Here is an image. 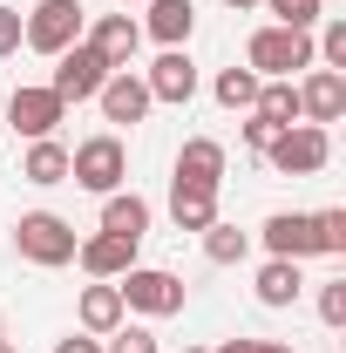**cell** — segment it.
Returning a JSON list of instances; mask_svg holds the SVG:
<instances>
[{"label":"cell","instance_id":"ffe728a7","mask_svg":"<svg viewBox=\"0 0 346 353\" xmlns=\"http://www.w3.org/2000/svg\"><path fill=\"white\" fill-rule=\"evenodd\" d=\"M21 183H34V190H54V183H68V143H61V136H41V143H28V157H21Z\"/></svg>","mask_w":346,"mask_h":353},{"label":"cell","instance_id":"52a82bcc","mask_svg":"<svg viewBox=\"0 0 346 353\" xmlns=\"http://www.w3.org/2000/svg\"><path fill=\"white\" fill-rule=\"evenodd\" d=\"M61 123H68V102L48 82H21L7 95V130L21 136V143H41V136H54Z\"/></svg>","mask_w":346,"mask_h":353},{"label":"cell","instance_id":"ac0fdd59","mask_svg":"<svg viewBox=\"0 0 346 353\" xmlns=\"http://www.w3.org/2000/svg\"><path fill=\"white\" fill-rule=\"evenodd\" d=\"M150 197H136V190H109L102 197V231H116V238H130V245H143L150 238Z\"/></svg>","mask_w":346,"mask_h":353},{"label":"cell","instance_id":"e0dca14e","mask_svg":"<svg viewBox=\"0 0 346 353\" xmlns=\"http://www.w3.org/2000/svg\"><path fill=\"white\" fill-rule=\"evenodd\" d=\"M75 265H82L88 279H123V272L136 265V245L116 238V231H88L82 245H75Z\"/></svg>","mask_w":346,"mask_h":353},{"label":"cell","instance_id":"484cf974","mask_svg":"<svg viewBox=\"0 0 346 353\" xmlns=\"http://www.w3.org/2000/svg\"><path fill=\"white\" fill-rule=\"evenodd\" d=\"M312 231H319V252L326 259H346V211L333 204V211H312Z\"/></svg>","mask_w":346,"mask_h":353},{"label":"cell","instance_id":"cb8c5ba5","mask_svg":"<svg viewBox=\"0 0 346 353\" xmlns=\"http://www.w3.org/2000/svg\"><path fill=\"white\" fill-rule=\"evenodd\" d=\"M211 95H217V109H245V116H252V102H258V75H252V68H217Z\"/></svg>","mask_w":346,"mask_h":353},{"label":"cell","instance_id":"1f68e13d","mask_svg":"<svg viewBox=\"0 0 346 353\" xmlns=\"http://www.w3.org/2000/svg\"><path fill=\"white\" fill-rule=\"evenodd\" d=\"M54 353H102L95 333H68V340H54Z\"/></svg>","mask_w":346,"mask_h":353},{"label":"cell","instance_id":"3957f363","mask_svg":"<svg viewBox=\"0 0 346 353\" xmlns=\"http://www.w3.org/2000/svg\"><path fill=\"white\" fill-rule=\"evenodd\" d=\"M68 183H82L88 197L123 190V183H130V150H123V136H116V130L82 136V143L68 150Z\"/></svg>","mask_w":346,"mask_h":353},{"label":"cell","instance_id":"44dd1931","mask_svg":"<svg viewBox=\"0 0 346 353\" xmlns=\"http://www.w3.org/2000/svg\"><path fill=\"white\" fill-rule=\"evenodd\" d=\"M170 224H176V231H204V224H217V190H204V183H176V176H170Z\"/></svg>","mask_w":346,"mask_h":353},{"label":"cell","instance_id":"8fae6325","mask_svg":"<svg viewBox=\"0 0 346 353\" xmlns=\"http://www.w3.org/2000/svg\"><path fill=\"white\" fill-rule=\"evenodd\" d=\"M95 109H102V123H143L156 102H150V88H143V68H116L109 82L95 88Z\"/></svg>","mask_w":346,"mask_h":353},{"label":"cell","instance_id":"ba28073f","mask_svg":"<svg viewBox=\"0 0 346 353\" xmlns=\"http://www.w3.org/2000/svg\"><path fill=\"white\" fill-rule=\"evenodd\" d=\"M109 75H116V68H109V61H102L88 41H75V48H61V54H54V75H48V88H54L61 102H95V88L109 82Z\"/></svg>","mask_w":346,"mask_h":353},{"label":"cell","instance_id":"277c9868","mask_svg":"<svg viewBox=\"0 0 346 353\" xmlns=\"http://www.w3.org/2000/svg\"><path fill=\"white\" fill-rule=\"evenodd\" d=\"M88 28L82 0H34V14H21V48H34V54H61V48H75Z\"/></svg>","mask_w":346,"mask_h":353},{"label":"cell","instance_id":"f546056e","mask_svg":"<svg viewBox=\"0 0 346 353\" xmlns=\"http://www.w3.org/2000/svg\"><path fill=\"white\" fill-rule=\"evenodd\" d=\"M211 353H292L285 340H224V347H211Z\"/></svg>","mask_w":346,"mask_h":353},{"label":"cell","instance_id":"5bb4252c","mask_svg":"<svg viewBox=\"0 0 346 353\" xmlns=\"http://www.w3.org/2000/svg\"><path fill=\"white\" fill-rule=\"evenodd\" d=\"M224 170H231V150H224L217 136H183V150H176V183L224 190Z\"/></svg>","mask_w":346,"mask_h":353},{"label":"cell","instance_id":"d6a6232c","mask_svg":"<svg viewBox=\"0 0 346 353\" xmlns=\"http://www.w3.org/2000/svg\"><path fill=\"white\" fill-rule=\"evenodd\" d=\"M224 7H231V14H252V7H258V0H224Z\"/></svg>","mask_w":346,"mask_h":353},{"label":"cell","instance_id":"4dcf8cb0","mask_svg":"<svg viewBox=\"0 0 346 353\" xmlns=\"http://www.w3.org/2000/svg\"><path fill=\"white\" fill-rule=\"evenodd\" d=\"M272 136H278V130H272L265 116H252V123H245V150H258V157H265V143H272Z\"/></svg>","mask_w":346,"mask_h":353},{"label":"cell","instance_id":"4316f807","mask_svg":"<svg viewBox=\"0 0 346 353\" xmlns=\"http://www.w3.org/2000/svg\"><path fill=\"white\" fill-rule=\"evenodd\" d=\"M102 353H156V333H150V326H130V319H123V326H116V333L102 340Z\"/></svg>","mask_w":346,"mask_h":353},{"label":"cell","instance_id":"836d02e7","mask_svg":"<svg viewBox=\"0 0 346 353\" xmlns=\"http://www.w3.org/2000/svg\"><path fill=\"white\" fill-rule=\"evenodd\" d=\"M0 353H14V340H7V333H0Z\"/></svg>","mask_w":346,"mask_h":353},{"label":"cell","instance_id":"30bf717a","mask_svg":"<svg viewBox=\"0 0 346 353\" xmlns=\"http://www.w3.org/2000/svg\"><path fill=\"white\" fill-rule=\"evenodd\" d=\"M143 88H150V102L183 109V102L197 95V61H190V48H163V54L143 68Z\"/></svg>","mask_w":346,"mask_h":353},{"label":"cell","instance_id":"4fadbf2b","mask_svg":"<svg viewBox=\"0 0 346 353\" xmlns=\"http://www.w3.org/2000/svg\"><path fill=\"white\" fill-rule=\"evenodd\" d=\"M265 252H272V259H319V231H312V211H272V218H265Z\"/></svg>","mask_w":346,"mask_h":353},{"label":"cell","instance_id":"7402d4cb","mask_svg":"<svg viewBox=\"0 0 346 353\" xmlns=\"http://www.w3.org/2000/svg\"><path fill=\"white\" fill-rule=\"evenodd\" d=\"M197 238H204V259L211 265H245L252 259V231H238V224H204V231H197Z\"/></svg>","mask_w":346,"mask_h":353},{"label":"cell","instance_id":"9c48e42d","mask_svg":"<svg viewBox=\"0 0 346 353\" xmlns=\"http://www.w3.org/2000/svg\"><path fill=\"white\" fill-rule=\"evenodd\" d=\"M292 88H299V123L333 130V123L346 116V75H340V68H305Z\"/></svg>","mask_w":346,"mask_h":353},{"label":"cell","instance_id":"d4e9b609","mask_svg":"<svg viewBox=\"0 0 346 353\" xmlns=\"http://www.w3.org/2000/svg\"><path fill=\"white\" fill-rule=\"evenodd\" d=\"M258 7L278 21V28H299V34H312V28L326 21V0H258Z\"/></svg>","mask_w":346,"mask_h":353},{"label":"cell","instance_id":"603a6c76","mask_svg":"<svg viewBox=\"0 0 346 353\" xmlns=\"http://www.w3.org/2000/svg\"><path fill=\"white\" fill-rule=\"evenodd\" d=\"M252 116H265L272 130H292V123H299V88H292V82H258Z\"/></svg>","mask_w":346,"mask_h":353},{"label":"cell","instance_id":"6da1fadb","mask_svg":"<svg viewBox=\"0 0 346 353\" xmlns=\"http://www.w3.org/2000/svg\"><path fill=\"white\" fill-rule=\"evenodd\" d=\"M245 68L258 75V82H299L305 68H319V54H312V34L299 28H258L252 41H245Z\"/></svg>","mask_w":346,"mask_h":353},{"label":"cell","instance_id":"83f0119b","mask_svg":"<svg viewBox=\"0 0 346 353\" xmlns=\"http://www.w3.org/2000/svg\"><path fill=\"white\" fill-rule=\"evenodd\" d=\"M319 319H326L333 333L346 326V279H326V285H319Z\"/></svg>","mask_w":346,"mask_h":353},{"label":"cell","instance_id":"7a4b0ae2","mask_svg":"<svg viewBox=\"0 0 346 353\" xmlns=\"http://www.w3.org/2000/svg\"><path fill=\"white\" fill-rule=\"evenodd\" d=\"M75 224L61 218V211H21L14 218V252L21 265H34V272H61V265H75Z\"/></svg>","mask_w":346,"mask_h":353},{"label":"cell","instance_id":"f1b7e54d","mask_svg":"<svg viewBox=\"0 0 346 353\" xmlns=\"http://www.w3.org/2000/svg\"><path fill=\"white\" fill-rule=\"evenodd\" d=\"M7 54H21V14L14 7H0V61Z\"/></svg>","mask_w":346,"mask_h":353},{"label":"cell","instance_id":"7c38bea8","mask_svg":"<svg viewBox=\"0 0 346 353\" xmlns=\"http://www.w3.org/2000/svg\"><path fill=\"white\" fill-rule=\"evenodd\" d=\"M82 41L109 61V68H136V48H143V21H130V14H95L82 28Z\"/></svg>","mask_w":346,"mask_h":353},{"label":"cell","instance_id":"8992f818","mask_svg":"<svg viewBox=\"0 0 346 353\" xmlns=\"http://www.w3.org/2000/svg\"><path fill=\"white\" fill-rule=\"evenodd\" d=\"M116 292H123V312H143V319L183 312V279L163 272V265H130V272L116 279Z\"/></svg>","mask_w":346,"mask_h":353},{"label":"cell","instance_id":"9a60e30c","mask_svg":"<svg viewBox=\"0 0 346 353\" xmlns=\"http://www.w3.org/2000/svg\"><path fill=\"white\" fill-rule=\"evenodd\" d=\"M123 319H130V312H123V292H116V279H95V285H82V299H75V333H95V340H109Z\"/></svg>","mask_w":346,"mask_h":353},{"label":"cell","instance_id":"8d00e7d4","mask_svg":"<svg viewBox=\"0 0 346 353\" xmlns=\"http://www.w3.org/2000/svg\"><path fill=\"white\" fill-rule=\"evenodd\" d=\"M326 353H333V347H326Z\"/></svg>","mask_w":346,"mask_h":353},{"label":"cell","instance_id":"d590c367","mask_svg":"<svg viewBox=\"0 0 346 353\" xmlns=\"http://www.w3.org/2000/svg\"><path fill=\"white\" fill-rule=\"evenodd\" d=\"M123 7H136V0H123Z\"/></svg>","mask_w":346,"mask_h":353},{"label":"cell","instance_id":"2e32d148","mask_svg":"<svg viewBox=\"0 0 346 353\" xmlns=\"http://www.w3.org/2000/svg\"><path fill=\"white\" fill-rule=\"evenodd\" d=\"M150 14H143V34L156 48H190L197 34V0H143Z\"/></svg>","mask_w":346,"mask_h":353},{"label":"cell","instance_id":"5b68a950","mask_svg":"<svg viewBox=\"0 0 346 353\" xmlns=\"http://www.w3.org/2000/svg\"><path fill=\"white\" fill-rule=\"evenodd\" d=\"M265 163L278 176H319L333 163V130H319V123H292V130H278L265 143Z\"/></svg>","mask_w":346,"mask_h":353},{"label":"cell","instance_id":"d6986e66","mask_svg":"<svg viewBox=\"0 0 346 353\" xmlns=\"http://www.w3.org/2000/svg\"><path fill=\"white\" fill-rule=\"evenodd\" d=\"M258 306H272V312H285V306H299V292H305V272H299V259H265L258 265Z\"/></svg>","mask_w":346,"mask_h":353},{"label":"cell","instance_id":"e575fe53","mask_svg":"<svg viewBox=\"0 0 346 353\" xmlns=\"http://www.w3.org/2000/svg\"><path fill=\"white\" fill-rule=\"evenodd\" d=\"M183 353H211V347H183Z\"/></svg>","mask_w":346,"mask_h":353}]
</instances>
